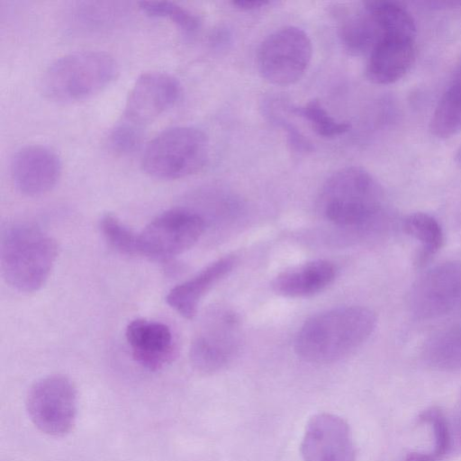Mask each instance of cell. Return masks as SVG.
I'll use <instances>...</instances> for the list:
<instances>
[{
  "mask_svg": "<svg viewBox=\"0 0 461 461\" xmlns=\"http://www.w3.org/2000/svg\"><path fill=\"white\" fill-rule=\"evenodd\" d=\"M0 259L4 278L21 293H33L46 283L57 258L55 240L28 221L2 228Z\"/></svg>",
  "mask_w": 461,
  "mask_h": 461,
  "instance_id": "7a4b0ae2",
  "label": "cell"
},
{
  "mask_svg": "<svg viewBox=\"0 0 461 461\" xmlns=\"http://www.w3.org/2000/svg\"><path fill=\"white\" fill-rule=\"evenodd\" d=\"M10 172L16 189L28 196L46 194L58 183L61 162L57 153L42 145L18 149L12 158Z\"/></svg>",
  "mask_w": 461,
  "mask_h": 461,
  "instance_id": "4fadbf2b",
  "label": "cell"
},
{
  "mask_svg": "<svg viewBox=\"0 0 461 461\" xmlns=\"http://www.w3.org/2000/svg\"><path fill=\"white\" fill-rule=\"evenodd\" d=\"M180 95L176 77L161 71L141 74L131 88L122 121L141 130L168 110Z\"/></svg>",
  "mask_w": 461,
  "mask_h": 461,
  "instance_id": "7c38bea8",
  "label": "cell"
},
{
  "mask_svg": "<svg viewBox=\"0 0 461 461\" xmlns=\"http://www.w3.org/2000/svg\"><path fill=\"white\" fill-rule=\"evenodd\" d=\"M429 131L437 138H449L461 132V79L438 100L429 121Z\"/></svg>",
  "mask_w": 461,
  "mask_h": 461,
  "instance_id": "44dd1931",
  "label": "cell"
},
{
  "mask_svg": "<svg viewBox=\"0 0 461 461\" xmlns=\"http://www.w3.org/2000/svg\"><path fill=\"white\" fill-rule=\"evenodd\" d=\"M140 10L155 18H167L186 34L195 32L200 27L199 17L183 6L169 1H142Z\"/></svg>",
  "mask_w": 461,
  "mask_h": 461,
  "instance_id": "d4e9b609",
  "label": "cell"
},
{
  "mask_svg": "<svg viewBox=\"0 0 461 461\" xmlns=\"http://www.w3.org/2000/svg\"><path fill=\"white\" fill-rule=\"evenodd\" d=\"M364 5L375 20L381 37L394 35L415 38L416 26L411 14L400 4L393 1H367Z\"/></svg>",
  "mask_w": 461,
  "mask_h": 461,
  "instance_id": "ffe728a7",
  "label": "cell"
},
{
  "mask_svg": "<svg viewBox=\"0 0 461 461\" xmlns=\"http://www.w3.org/2000/svg\"><path fill=\"white\" fill-rule=\"evenodd\" d=\"M143 132L144 130L120 120L111 130L108 142L114 151L129 154L140 145Z\"/></svg>",
  "mask_w": 461,
  "mask_h": 461,
  "instance_id": "4316f807",
  "label": "cell"
},
{
  "mask_svg": "<svg viewBox=\"0 0 461 461\" xmlns=\"http://www.w3.org/2000/svg\"><path fill=\"white\" fill-rule=\"evenodd\" d=\"M291 111L307 121L318 135L325 138L344 134L350 129L348 122H338L331 117L318 100L293 107Z\"/></svg>",
  "mask_w": 461,
  "mask_h": 461,
  "instance_id": "484cf974",
  "label": "cell"
},
{
  "mask_svg": "<svg viewBox=\"0 0 461 461\" xmlns=\"http://www.w3.org/2000/svg\"><path fill=\"white\" fill-rule=\"evenodd\" d=\"M450 453L461 454V410L448 420Z\"/></svg>",
  "mask_w": 461,
  "mask_h": 461,
  "instance_id": "83f0119b",
  "label": "cell"
},
{
  "mask_svg": "<svg viewBox=\"0 0 461 461\" xmlns=\"http://www.w3.org/2000/svg\"><path fill=\"white\" fill-rule=\"evenodd\" d=\"M204 220L188 208H173L156 216L139 233V255L167 261L191 249L204 230Z\"/></svg>",
  "mask_w": 461,
  "mask_h": 461,
  "instance_id": "ba28073f",
  "label": "cell"
},
{
  "mask_svg": "<svg viewBox=\"0 0 461 461\" xmlns=\"http://www.w3.org/2000/svg\"><path fill=\"white\" fill-rule=\"evenodd\" d=\"M25 406L32 424L42 433L61 437L75 426L77 391L66 375L55 374L37 380L29 389Z\"/></svg>",
  "mask_w": 461,
  "mask_h": 461,
  "instance_id": "8992f818",
  "label": "cell"
},
{
  "mask_svg": "<svg viewBox=\"0 0 461 461\" xmlns=\"http://www.w3.org/2000/svg\"><path fill=\"white\" fill-rule=\"evenodd\" d=\"M415 58L414 39L384 35L369 52L366 76L375 84L394 83L410 70Z\"/></svg>",
  "mask_w": 461,
  "mask_h": 461,
  "instance_id": "9a60e30c",
  "label": "cell"
},
{
  "mask_svg": "<svg viewBox=\"0 0 461 461\" xmlns=\"http://www.w3.org/2000/svg\"><path fill=\"white\" fill-rule=\"evenodd\" d=\"M461 303V261L438 264L424 272L411 285L408 308L418 320L442 317Z\"/></svg>",
  "mask_w": 461,
  "mask_h": 461,
  "instance_id": "9c48e42d",
  "label": "cell"
},
{
  "mask_svg": "<svg viewBox=\"0 0 461 461\" xmlns=\"http://www.w3.org/2000/svg\"><path fill=\"white\" fill-rule=\"evenodd\" d=\"M322 215L334 225L371 230L384 213V193L366 169L347 167L333 173L320 195Z\"/></svg>",
  "mask_w": 461,
  "mask_h": 461,
  "instance_id": "3957f363",
  "label": "cell"
},
{
  "mask_svg": "<svg viewBox=\"0 0 461 461\" xmlns=\"http://www.w3.org/2000/svg\"><path fill=\"white\" fill-rule=\"evenodd\" d=\"M99 229L104 240L116 251L126 256L139 255V233L112 213L104 214Z\"/></svg>",
  "mask_w": 461,
  "mask_h": 461,
  "instance_id": "cb8c5ba5",
  "label": "cell"
},
{
  "mask_svg": "<svg viewBox=\"0 0 461 461\" xmlns=\"http://www.w3.org/2000/svg\"><path fill=\"white\" fill-rule=\"evenodd\" d=\"M374 312L362 306H343L308 319L294 340V351L314 364L336 362L351 354L371 336L375 328Z\"/></svg>",
  "mask_w": 461,
  "mask_h": 461,
  "instance_id": "6da1fadb",
  "label": "cell"
},
{
  "mask_svg": "<svg viewBox=\"0 0 461 461\" xmlns=\"http://www.w3.org/2000/svg\"><path fill=\"white\" fill-rule=\"evenodd\" d=\"M118 74L110 54L81 50L56 59L44 71L41 89L48 99L62 104L86 100L106 88Z\"/></svg>",
  "mask_w": 461,
  "mask_h": 461,
  "instance_id": "277c9868",
  "label": "cell"
},
{
  "mask_svg": "<svg viewBox=\"0 0 461 461\" xmlns=\"http://www.w3.org/2000/svg\"><path fill=\"white\" fill-rule=\"evenodd\" d=\"M337 268L328 260L318 259L280 273L272 282L273 290L285 297H306L324 290L335 279Z\"/></svg>",
  "mask_w": 461,
  "mask_h": 461,
  "instance_id": "e0dca14e",
  "label": "cell"
},
{
  "mask_svg": "<svg viewBox=\"0 0 461 461\" xmlns=\"http://www.w3.org/2000/svg\"><path fill=\"white\" fill-rule=\"evenodd\" d=\"M403 228L407 234L420 244L419 264L429 260L443 245L442 227L438 220L429 213L418 212L409 214L404 220Z\"/></svg>",
  "mask_w": 461,
  "mask_h": 461,
  "instance_id": "7402d4cb",
  "label": "cell"
},
{
  "mask_svg": "<svg viewBox=\"0 0 461 461\" xmlns=\"http://www.w3.org/2000/svg\"><path fill=\"white\" fill-rule=\"evenodd\" d=\"M339 37L353 54L368 53L381 38V32L371 13L363 8L346 17L339 27Z\"/></svg>",
  "mask_w": 461,
  "mask_h": 461,
  "instance_id": "d6986e66",
  "label": "cell"
},
{
  "mask_svg": "<svg viewBox=\"0 0 461 461\" xmlns=\"http://www.w3.org/2000/svg\"><path fill=\"white\" fill-rule=\"evenodd\" d=\"M240 344L239 321L229 312L212 315L191 343L189 357L193 367L201 374H213L234 357Z\"/></svg>",
  "mask_w": 461,
  "mask_h": 461,
  "instance_id": "30bf717a",
  "label": "cell"
},
{
  "mask_svg": "<svg viewBox=\"0 0 461 461\" xmlns=\"http://www.w3.org/2000/svg\"><path fill=\"white\" fill-rule=\"evenodd\" d=\"M422 423L429 424L433 429L434 447L429 452H411L404 461H438L450 453V433L448 420L438 407H429L419 416Z\"/></svg>",
  "mask_w": 461,
  "mask_h": 461,
  "instance_id": "603a6c76",
  "label": "cell"
},
{
  "mask_svg": "<svg viewBox=\"0 0 461 461\" xmlns=\"http://www.w3.org/2000/svg\"><path fill=\"white\" fill-rule=\"evenodd\" d=\"M208 156L209 142L202 131L176 126L162 131L149 142L141 158V167L157 179H178L200 171Z\"/></svg>",
  "mask_w": 461,
  "mask_h": 461,
  "instance_id": "5b68a950",
  "label": "cell"
},
{
  "mask_svg": "<svg viewBox=\"0 0 461 461\" xmlns=\"http://www.w3.org/2000/svg\"><path fill=\"white\" fill-rule=\"evenodd\" d=\"M303 461H355L357 450L348 423L330 412L312 416L300 445Z\"/></svg>",
  "mask_w": 461,
  "mask_h": 461,
  "instance_id": "8fae6325",
  "label": "cell"
},
{
  "mask_svg": "<svg viewBox=\"0 0 461 461\" xmlns=\"http://www.w3.org/2000/svg\"><path fill=\"white\" fill-rule=\"evenodd\" d=\"M455 160L458 165L461 166V147L456 152Z\"/></svg>",
  "mask_w": 461,
  "mask_h": 461,
  "instance_id": "f546056e",
  "label": "cell"
},
{
  "mask_svg": "<svg viewBox=\"0 0 461 461\" xmlns=\"http://www.w3.org/2000/svg\"><path fill=\"white\" fill-rule=\"evenodd\" d=\"M421 356L434 369L461 371V326L443 329L431 335L422 347Z\"/></svg>",
  "mask_w": 461,
  "mask_h": 461,
  "instance_id": "ac0fdd59",
  "label": "cell"
},
{
  "mask_svg": "<svg viewBox=\"0 0 461 461\" xmlns=\"http://www.w3.org/2000/svg\"><path fill=\"white\" fill-rule=\"evenodd\" d=\"M233 5L242 10H255L268 5L266 0H238L232 2Z\"/></svg>",
  "mask_w": 461,
  "mask_h": 461,
  "instance_id": "f1b7e54d",
  "label": "cell"
},
{
  "mask_svg": "<svg viewBox=\"0 0 461 461\" xmlns=\"http://www.w3.org/2000/svg\"><path fill=\"white\" fill-rule=\"evenodd\" d=\"M235 263L232 256L211 263L193 277L173 287L166 296L167 304L185 319L194 318L202 298L232 270Z\"/></svg>",
  "mask_w": 461,
  "mask_h": 461,
  "instance_id": "2e32d148",
  "label": "cell"
},
{
  "mask_svg": "<svg viewBox=\"0 0 461 461\" xmlns=\"http://www.w3.org/2000/svg\"><path fill=\"white\" fill-rule=\"evenodd\" d=\"M312 54V42L307 33L295 26H285L261 43L257 55L258 68L270 84L292 85L306 72Z\"/></svg>",
  "mask_w": 461,
  "mask_h": 461,
  "instance_id": "52a82bcc",
  "label": "cell"
},
{
  "mask_svg": "<svg viewBox=\"0 0 461 461\" xmlns=\"http://www.w3.org/2000/svg\"><path fill=\"white\" fill-rule=\"evenodd\" d=\"M132 357L151 371L162 369L176 354L172 332L166 324L145 319L131 321L125 330Z\"/></svg>",
  "mask_w": 461,
  "mask_h": 461,
  "instance_id": "5bb4252c",
  "label": "cell"
}]
</instances>
